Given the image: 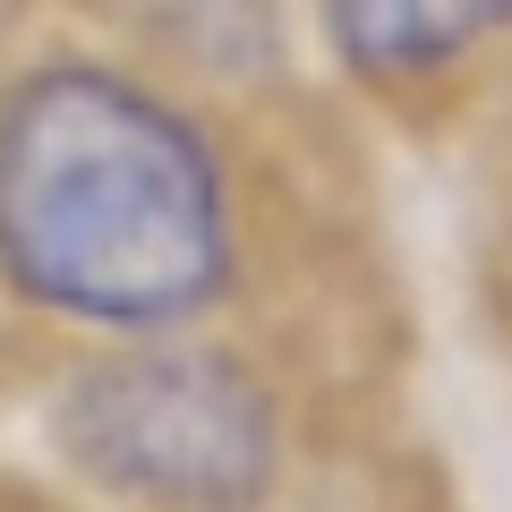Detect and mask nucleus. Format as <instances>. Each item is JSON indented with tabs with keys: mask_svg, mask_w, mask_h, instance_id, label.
<instances>
[{
	"mask_svg": "<svg viewBox=\"0 0 512 512\" xmlns=\"http://www.w3.org/2000/svg\"><path fill=\"white\" fill-rule=\"evenodd\" d=\"M248 180L205 94L111 43L0 60V299L69 342L205 333L248 299Z\"/></svg>",
	"mask_w": 512,
	"mask_h": 512,
	"instance_id": "nucleus-1",
	"label": "nucleus"
},
{
	"mask_svg": "<svg viewBox=\"0 0 512 512\" xmlns=\"http://www.w3.org/2000/svg\"><path fill=\"white\" fill-rule=\"evenodd\" d=\"M35 453L86 512H291L308 478L299 393L256 342H77L35 393Z\"/></svg>",
	"mask_w": 512,
	"mask_h": 512,
	"instance_id": "nucleus-2",
	"label": "nucleus"
},
{
	"mask_svg": "<svg viewBox=\"0 0 512 512\" xmlns=\"http://www.w3.org/2000/svg\"><path fill=\"white\" fill-rule=\"evenodd\" d=\"M308 26L367 103H436L512 52V0H308Z\"/></svg>",
	"mask_w": 512,
	"mask_h": 512,
	"instance_id": "nucleus-3",
	"label": "nucleus"
},
{
	"mask_svg": "<svg viewBox=\"0 0 512 512\" xmlns=\"http://www.w3.org/2000/svg\"><path fill=\"white\" fill-rule=\"evenodd\" d=\"M77 18L94 26V43L205 103L282 94L299 69L291 0H77Z\"/></svg>",
	"mask_w": 512,
	"mask_h": 512,
	"instance_id": "nucleus-4",
	"label": "nucleus"
},
{
	"mask_svg": "<svg viewBox=\"0 0 512 512\" xmlns=\"http://www.w3.org/2000/svg\"><path fill=\"white\" fill-rule=\"evenodd\" d=\"M26 18H35V0H0V60H9V43H18Z\"/></svg>",
	"mask_w": 512,
	"mask_h": 512,
	"instance_id": "nucleus-5",
	"label": "nucleus"
}]
</instances>
